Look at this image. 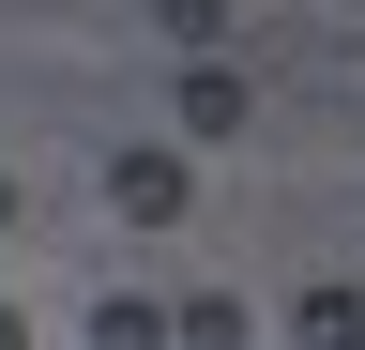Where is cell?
I'll use <instances>...</instances> for the list:
<instances>
[{"mask_svg":"<svg viewBox=\"0 0 365 350\" xmlns=\"http://www.w3.org/2000/svg\"><path fill=\"white\" fill-rule=\"evenodd\" d=\"M182 198H198V183H182V153H153V138L107 153V213H122V229H182Z\"/></svg>","mask_w":365,"mask_h":350,"instance_id":"1","label":"cell"},{"mask_svg":"<svg viewBox=\"0 0 365 350\" xmlns=\"http://www.w3.org/2000/svg\"><path fill=\"white\" fill-rule=\"evenodd\" d=\"M182 138H244V122H259V92H244V76H228V61H182Z\"/></svg>","mask_w":365,"mask_h":350,"instance_id":"2","label":"cell"},{"mask_svg":"<svg viewBox=\"0 0 365 350\" xmlns=\"http://www.w3.org/2000/svg\"><path fill=\"white\" fill-rule=\"evenodd\" d=\"M289 350H365V289H350V274L304 289V304H289Z\"/></svg>","mask_w":365,"mask_h":350,"instance_id":"3","label":"cell"},{"mask_svg":"<svg viewBox=\"0 0 365 350\" xmlns=\"http://www.w3.org/2000/svg\"><path fill=\"white\" fill-rule=\"evenodd\" d=\"M168 350H244V304H228V289H182L168 304Z\"/></svg>","mask_w":365,"mask_h":350,"instance_id":"4","label":"cell"},{"mask_svg":"<svg viewBox=\"0 0 365 350\" xmlns=\"http://www.w3.org/2000/svg\"><path fill=\"white\" fill-rule=\"evenodd\" d=\"M91 350H168V304H137V289H107V304H91Z\"/></svg>","mask_w":365,"mask_h":350,"instance_id":"5","label":"cell"},{"mask_svg":"<svg viewBox=\"0 0 365 350\" xmlns=\"http://www.w3.org/2000/svg\"><path fill=\"white\" fill-rule=\"evenodd\" d=\"M153 31H168L182 61H213V46H228V0H153Z\"/></svg>","mask_w":365,"mask_h":350,"instance_id":"6","label":"cell"},{"mask_svg":"<svg viewBox=\"0 0 365 350\" xmlns=\"http://www.w3.org/2000/svg\"><path fill=\"white\" fill-rule=\"evenodd\" d=\"M16 229H31V198H16V168H0V244H16Z\"/></svg>","mask_w":365,"mask_h":350,"instance_id":"7","label":"cell"},{"mask_svg":"<svg viewBox=\"0 0 365 350\" xmlns=\"http://www.w3.org/2000/svg\"><path fill=\"white\" fill-rule=\"evenodd\" d=\"M0 350H31V320H16V304H0Z\"/></svg>","mask_w":365,"mask_h":350,"instance_id":"8","label":"cell"}]
</instances>
